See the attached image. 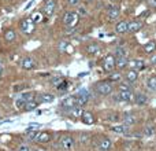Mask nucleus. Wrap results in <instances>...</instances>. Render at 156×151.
<instances>
[{"mask_svg": "<svg viewBox=\"0 0 156 151\" xmlns=\"http://www.w3.org/2000/svg\"><path fill=\"white\" fill-rule=\"evenodd\" d=\"M78 21H80V17H78V14L76 11H67L65 14V17H63V24L69 29H74L78 25Z\"/></svg>", "mask_w": 156, "mask_h": 151, "instance_id": "obj_1", "label": "nucleus"}, {"mask_svg": "<svg viewBox=\"0 0 156 151\" xmlns=\"http://www.w3.org/2000/svg\"><path fill=\"white\" fill-rule=\"evenodd\" d=\"M94 89H96L97 94L103 95V96L111 95V94H112V91H114L111 83H108V81H99V83H96V85H94Z\"/></svg>", "mask_w": 156, "mask_h": 151, "instance_id": "obj_2", "label": "nucleus"}, {"mask_svg": "<svg viewBox=\"0 0 156 151\" xmlns=\"http://www.w3.org/2000/svg\"><path fill=\"white\" fill-rule=\"evenodd\" d=\"M19 29H21L22 33H25V35H32L36 29V24L32 21V18H23L19 22Z\"/></svg>", "mask_w": 156, "mask_h": 151, "instance_id": "obj_3", "label": "nucleus"}, {"mask_svg": "<svg viewBox=\"0 0 156 151\" xmlns=\"http://www.w3.org/2000/svg\"><path fill=\"white\" fill-rule=\"evenodd\" d=\"M59 146L65 151H71L74 147V139L70 135H63L59 139Z\"/></svg>", "mask_w": 156, "mask_h": 151, "instance_id": "obj_4", "label": "nucleus"}, {"mask_svg": "<svg viewBox=\"0 0 156 151\" xmlns=\"http://www.w3.org/2000/svg\"><path fill=\"white\" fill-rule=\"evenodd\" d=\"M103 69L107 73H111V72L115 70V57L112 54H108L104 58V61H103Z\"/></svg>", "mask_w": 156, "mask_h": 151, "instance_id": "obj_5", "label": "nucleus"}, {"mask_svg": "<svg viewBox=\"0 0 156 151\" xmlns=\"http://www.w3.org/2000/svg\"><path fill=\"white\" fill-rule=\"evenodd\" d=\"M55 7H56V4H55V0H45L44 2V6H43V14L47 17H51L52 14H54L55 11Z\"/></svg>", "mask_w": 156, "mask_h": 151, "instance_id": "obj_6", "label": "nucleus"}, {"mask_svg": "<svg viewBox=\"0 0 156 151\" xmlns=\"http://www.w3.org/2000/svg\"><path fill=\"white\" fill-rule=\"evenodd\" d=\"M21 68L25 69V70H34V69L37 68V65H36V62H34V59H33V58L26 57V58H23V59H22Z\"/></svg>", "mask_w": 156, "mask_h": 151, "instance_id": "obj_7", "label": "nucleus"}, {"mask_svg": "<svg viewBox=\"0 0 156 151\" xmlns=\"http://www.w3.org/2000/svg\"><path fill=\"white\" fill-rule=\"evenodd\" d=\"M60 106H62L63 109H73L74 106H77V99H76V95L74 96H69L66 98V99H63V102L60 103Z\"/></svg>", "mask_w": 156, "mask_h": 151, "instance_id": "obj_8", "label": "nucleus"}, {"mask_svg": "<svg viewBox=\"0 0 156 151\" xmlns=\"http://www.w3.org/2000/svg\"><path fill=\"white\" fill-rule=\"evenodd\" d=\"M51 133L47 132V131H44V132H40L37 133V136H36V142H38V143H48L49 140H51Z\"/></svg>", "mask_w": 156, "mask_h": 151, "instance_id": "obj_9", "label": "nucleus"}, {"mask_svg": "<svg viewBox=\"0 0 156 151\" xmlns=\"http://www.w3.org/2000/svg\"><path fill=\"white\" fill-rule=\"evenodd\" d=\"M143 29V22L141 21H133L129 24V28H127V32L130 33H137L138 30Z\"/></svg>", "mask_w": 156, "mask_h": 151, "instance_id": "obj_10", "label": "nucleus"}, {"mask_svg": "<svg viewBox=\"0 0 156 151\" xmlns=\"http://www.w3.org/2000/svg\"><path fill=\"white\" fill-rule=\"evenodd\" d=\"M38 103H51L55 100V95L52 94H40L37 96Z\"/></svg>", "mask_w": 156, "mask_h": 151, "instance_id": "obj_11", "label": "nucleus"}, {"mask_svg": "<svg viewBox=\"0 0 156 151\" xmlns=\"http://www.w3.org/2000/svg\"><path fill=\"white\" fill-rule=\"evenodd\" d=\"M123 121H125V125L130 127V125H134L136 122H137V117H136L133 113H125L123 114Z\"/></svg>", "mask_w": 156, "mask_h": 151, "instance_id": "obj_12", "label": "nucleus"}, {"mask_svg": "<svg viewBox=\"0 0 156 151\" xmlns=\"http://www.w3.org/2000/svg\"><path fill=\"white\" fill-rule=\"evenodd\" d=\"M137 78H138V73L136 69H129V70L126 72V81L127 83L133 84L137 81Z\"/></svg>", "mask_w": 156, "mask_h": 151, "instance_id": "obj_13", "label": "nucleus"}, {"mask_svg": "<svg viewBox=\"0 0 156 151\" xmlns=\"http://www.w3.org/2000/svg\"><path fill=\"white\" fill-rule=\"evenodd\" d=\"M119 15H121V11H119V7H116V6H112V7L108 10V19H110V21L118 19Z\"/></svg>", "mask_w": 156, "mask_h": 151, "instance_id": "obj_14", "label": "nucleus"}, {"mask_svg": "<svg viewBox=\"0 0 156 151\" xmlns=\"http://www.w3.org/2000/svg\"><path fill=\"white\" fill-rule=\"evenodd\" d=\"M81 118H82L83 124H86V125H92L94 122V117L90 111H83L82 116H81Z\"/></svg>", "mask_w": 156, "mask_h": 151, "instance_id": "obj_15", "label": "nucleus"}, {"mask_svg": "<svg viewBox=\"0 0 156 151\" xmlns=\"http://www.w3.org/2000/svg\"><path fill=\"white\" fill-rule=\"evenodd\" d=\"M133 94H132V91H121L119 92V99H121V102H126V103H129V102H132L133 100Z\"/></svg>", "mask_w": 156, "mask_h": 151, "instance_id": "obj_16", "label": "nucleus"}, {"mask_svg": "<svg viewBox=\"0 0 156 151\" xmlns=\"http://www.w3.org/2000/svg\"><path fill=\"white\" fill-rule=\"evenodd\" d=\"M99 147L101 151H110L111 147H112V143H111V140L108 138H103L99 143Z\"/></svg>", "mask_w": 156, "mask_h": 151, "instance_id": "obj_17", "label": "nucleus"}, {"mask_svg": "<svg viewBox=\"0 0 156 151\" xmlns=\"http://www.w3.org/2000/svg\"><path fill=\"white\" fill-rule=\"evenodd\" d=\"M127 63H129V61L126 57H115V66L118 69H125Z\"/></svg>", "mask_w": 156, "mask_h": 151, "instance_id": "obj_18", "label": "nucleus"}, {"mask_svg": "<svg viewBox=\"0 0 156 151\" xmlns=\"http://www.w3.org/2000/svg\"><path fill=\"white\" fill-rule=\"evenodd\" d=\"M37 106H38L37 100H34V99L26 100V102H25V105H23V110L25 111H32V110H34V109H37Z\"/></svg>", "mask_w": 156, "mask_h": 151, "instance_id": "obj_19", "label": "nucleus"}, {"mask_svg": "<svg viewBox=\"0 0 156 151\" xmlns=\"http://www.w3.org/2000/svg\"><path fill=\"white\" fill-rule=\"evenodd\" d=\"M127 28H129V22H126V21H121V22H118V24L115 25L116 33H126Z\"/></svg>", "mask_w": 156, "mask_h": 151, "instance_id": "obj_20", "label": "nucleus"}, {"mask_svg": "<svg viewBox=\"0 0 156 151\" xmlns=\"http://www.w3.org/2000/svg\"><path fill=\"white\" fill-rule=\"evenodd\" d=\"M15 39H16V33L14 32L12 29L5 30V33H4V40L7 41V43H11V41H14Z\"/></svg>", "mask_w": 156, "mask_h": 151, "instance_id": "obj_21", "label": "nucleus"}, {"mask_svg": "<svg viewBox=\"0 0 156 151\" xmlns=\"http://www.w3.org/2000/svg\"><path fill=\"white\" fill-rule=\"evenodd\" d=\"M134 100H136V103H137V105L144 106L147 102H148V98H147L144 94H137V95L134 96Z\"/></svg>", "mask_w": 156, "mask_h": 151, "instance_id": "obj_22", "label": "nucleus"}, {"mask_svg": "<svg viewBox=\"0 0 156 151\" xmlns=\"http://www.w3.org/2000/svg\"><path fill=\"white\" fill-rule=\"evenodd\" d=\"M111 131L115 133H127L129 132V127L127 125H118V127H112Z\"/></svg>", "mask_w": 156, "mask_h": 151, "instance_id": "obj_23", "label": "nucleus"}, {"mask_svg": "<svg viewBox=\"0 0 156 151\" xmlns=\"http://www.w3.org/2000/svg\"><path fill=\"white\" fill-rule=\"evenodd\" d=\"M99 51H100V47L97 46V44H89V46L86 47V52H88L89 55H94Z\"/></svg>", "mask_w": 156, "mask_h": 151, "instance_id": "obj_24", "label": "nucleus"}, {"mask_svg": "<svg viewBox=\"0 0 156 151\" xmlns=\"http://www.w3.org/2000/svg\"><path fill=\"white\" fill-rule=\"evenodd\" d=\"M156 50V43L155 41H149V43H147L145 46H144V51L147 52V54H152Z\"/></svg>", "mask_w": 156, "mask_h": 151, "instance_id": "obj_25", "label": "nucleus"}, {"mask_svg": "<svg viewBox=\"0 0 156 151\" xmlns=\"http://www.w3.org/2000/svg\"><path fill=\"white\" fill-rule=\"evenodd\" d=\"M130 65L133 66L132 69H137V70H144V69H145V63H144L143 61H133Z\"/></svg>", "mask_w": 156, "mask_h": 151, "instance_id": "obj_26", "label": "nucleus"}, {"mask_svg": "<svg viewBox=\"0 0 156 151\" xmlns=\"http://www.w3.org/2000/svg\"><path fill=\"white\" fill-rule=\"evenodd\" d=\"M30 18H32V21L34 22V24H38V22L43 21V14L38 13V11H34V13L32 14V17H30Z\"/></svg>", "mask_w": 156, "mask_h": 151, "instance_id": "obj_27", "label": "nucleus"}, {"mask_svg": "<svg viewBox=\"0 0 156 151\" xmlns=\"http://www.w3.org/2000/svg\"><path fill=\"white\" fill-rule=\"evenodd\" d=\"M71 113H73V116L74 117H81L82 116V113H83V110H82V106H74L73 109H71Z\"/></svg>", "mask_w": 156, "mask_h": 151, "instance_id": "obj_28", "label": "nucleus"}, {"mask_svg": "<svg viewBox=\"0 0 156 151\" xmlns=\"http://www.w3.org/2000/svg\"><path fill=\"white\" fill-rule=\"evenodd\" d=\"M147 87H148L149 89H152V91H156V78L155 77H151L147 80Z\"/></svg>", "mask_w": 156, "mask_h": 151, "instance_id": "obj_29", "label": "nucleus"}, {"mask_svg": "<svg viewBox=\"0 0 156 151\" xmlns=\"http://www.w3.org/2000/svg\"><path fill=\"white\" fill-rule=\"evenodd\" d=\"M115 57H127V50L125 47H118L115 51Z\"/></svg>", "mask_w": 156, "mask_h": 151, "instance_id": "obj_30", "label": "nucleus"}, {"mask_svg": "<svg viewBox=\"0 0 156 151\" xmlns=\"http://www.w3.org/2000/svg\"><path fill=\"white\" fill-rule=\"evenodd\" d=\"M21 98H22V99H25V100H32V99H34V98H36V94H34V92H32V91L23 92Z\"/></svg>", "mask_w": 156, "mask_h": 151, "instance_id": "obj_31", "label": "nucleus"}, {"mask_svg": "<svg viewBox=\"0 0 156 151\" xmlns=\"http://www.w3.org/2000/svg\"><path fill=\"white\" fill-rule=\"evenodd\" d=\"M37 131H26V138L29 140H36V136H37Z\"/></svg>", "mask_w": 156, "mask_h": 151, "instance_id": "obj_32", "label": "nucleus"}, {"mask_svg": "<svg viewBox=\"0 0 156 151\" xmlns=\"http://www.w3.org/2000/svg\"><path fill=\"white\" fill-rule=\"evenodd\" d=\"M51 83L54 84V85H60V84L63 83V78L62 77H59V76H56V77H52V80H51Z\"/></svg>", "mask_w": 156, "mask_h": 151, "instance_id": "obj_33", "label": "nucleus"}, {"mask_svg": "<svg viewBox=\"0 0 156 151\" xmlns=\"http://www.w3.org/2000/svg\"><path fill=\"white\" fill-rule=\"evenodd\" d=\"M119 89L121 91H130V83H121L119 84Z\"/></svg>", "mask_w": 156, "mask_h": 151, "instance_id": "obj_34", "label": "nucleus"}, {"mask_svg": "<svg viewBox=\"0 0 156 151\" xmlns=\"http://www.w3.org/2000/svg\"><path fill=\"white\" fill-rule=\"evenodd\" d=\"M121 74L119 73H114V74H111L110 76V80L111 81H114V83H118V81H121Z\"/></svg>", "mask_w": 156, "mask_h": 151, "instance_id": "obj_35", "label": "nucleus"}, {"mask_svg": "<svg viewBox=\"0 0 156 151\" xmlns=\"http://www.w3.org/2000/svg\"><path fill=\"white\" fill-rule=\"evenodd\" d=\"M144 135H145V136H152V135H154V128L145 127V129H144Z\"/></svg>", "mask_w": 156, "mask_h": 151, "instance_id": "obj_36", "label": "nucleus"}, {"mask_svg": "<svg viewBox=\"0 0 156 151\" xmlns=\"http://www.w3.org/2000/svg\"><path fill=\"white\" fill-rule=\"evenodd\" d=\"M25 102H26V100H25V99H22V98H19V99L15 102V106H16V107H18V109H23Z\"/></svg>", "mask_w": 156, "mask_h": 151, "instance_id": "obj_37", "label": "nucleus"}, {"mask_svg": "<svg viewBox=\"0 0 156 151\" xmlns=\"http://www.w3.org/2000/svg\"><path fill=\"white\" fill-rule=\"evenodd\" d=\"M67 3L70 6H73V7H77V6H80L81 0H67Z\"/></svg>", "mask_w": 156, "mask_h": 151, "instance_id": "obj_38", "label": "nucleus"}, {"mask_svg": "<svg viewBox=\"0 0 156 151\" xmlns=\"http://www.w3.org/2000/svg\"><path fill=\"white\" fill-rule=\"evenodd\" d=\"M38 128H40V124H32L30 127H27L26 131H37Z\"/></svg>", "mask_w": 156, "mask_h": 151, "instance_id": "obj_39", "label": "nucleus"}, {"mask_svg": "<svg viewBox=\"0 0 156 151\" xmlns=\"http://www.w3.org/2000/svg\"><path fill=\"white\" fill-rule=\"evenodd\" d=\"M18 151H30L29 146H26V144H22V146L18 147Z\"/></svg>", "mask_w": 156, "mask_h": 151, "instance_id": "obj_40", "label": "nucleus"}, {"mask_svg": "<svg viewBox=\"0 0 156 151\" xmlns=\"http://www.w3.org/2000/svg\"><path fill=\"white\" fill-rule=\"evenodd\" d=\"M149 6L152 8H156V0H149Z\"/></svg>", "mask_w": 156, "mask_h": 151, "instance_id": "obj_41", "label": "nucleus"}, {"mask_svg": "<svg viewBox=\"0 0 156 151\" xmlns=\"http://www.w3.org/2000/svg\"><path fill=\"white\" fill-rule=\"evenodd\" d=\"M151 63H152V65H156V54H155V55H152V58H151Z\"/></svg>", "mask_w": 156, "mask_h": 151, "instance_id": "obj_42", "label": "nucleus"}, {"mask_svg": "<svg viewBox=\"0 0 156 151\" xmlns=\"http://www.w3.org/2000/svg\"><path fill=\"white\" fill-rule=\"evenodd\" d=\"M114 102H121V99H119V94L114 95Z\"/></svg>", "mask_w": 156, "mask_h": 151, "instance_id": "obj_43", "label": "nucleus"}, {"mask_svg": "<svg viewBox=\"0 0 156 151\" xmlns=\"http://www.w3.org/2000/svg\"><path fill=\"white\" fill-rule=\"evenodd\" d=\"M80 13H81V14H85V13H86V11H85V10H83V8H80Z\"/></svg>", "mask_w": 156, "mask_h": 151, "instance_id": "obj_44", "label": "nucleus"}, {"mask_svg": "<svg viewBox=\"0 0 156 151\" xmlns=\"http://www.w3.org/2000/svg\"><path fill=\"white\" fill-rule=\"evenodd\" d=\"M2 73H3V65L0 63V74H2Z\"/></svg>", "mask_w": 156, "mask_h": 151, "instance_id": "obj_45", "label": "nucleus"}, {"mask_svg": "<svg viewBox=\"0 0 156 151\" xmlns=\"http://www.w3.org/2000/svg\"><path fill=\"white\" fill-rule=\"evenodd\" d=\"M0 118H2V116H0Z\"/></svg>", "mask_w": 156, "mask_h": 151, "instance_id": "obj_46", "label": "nucleus"}, {"mask_svg": "<svg viewBox=\"0 0 156 151\" xmlns=\"http://www.w3.org/2000/svg\"><path fill=\"white\" fill-rule=\"evenodd\" d=\"M36 151H38V150H36Z\"/></svg>", "mask_w": 156, "mask_h": 151, "instance_id": "obj_47", "label": "nucleus"}]
</instances>
